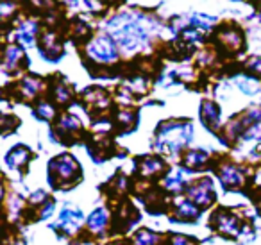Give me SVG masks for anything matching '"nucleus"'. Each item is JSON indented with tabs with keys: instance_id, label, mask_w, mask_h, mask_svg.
<instances>
[{
	"instance_id": "nucleus-1",
	"label": "nucleus",
	"mask_w": 261,
	"mask_h": 245,
	"mask_svg": "<svg viewBox=\"0 0 261 245\" xmlns=\"http://www.w3.org/2000/svg\"><path fill=\"white\" fill-rule=\"evenodd\" d=\"M190 136H192V127L188 124H181V126L172 124L170 127H163L160 131V147L168 152H175L185 143H188Z\"/></svg>"
},
{
	"instance_id": "nucleus-2",
	"label": "nucleus",
	"mask_w": 261,
	"mask_h": 245,
	"mask_svg": "<svg viewBox=\"0 0 261 245\" xmlns=\"http://www.w3.org/2000/svg\"><path fill=\"white\" fill-rule=\"evenodd\" d=\"M88 54L100 63H109L116 58V48L108 36H100L88 45Z\"/></svg>"
},
{
	"instance_id": "nucleus-3",
	"label": "nucleus",
	"mask_w": 261,
	"mask_h": 245,
	"mask_svg": "<svg viewBox=\"0 0 261 245\" xmlns=\"http://www.w3.org/2000/svg\"><path fill=\"white\" fill-rule=\"evenodd\" d=\"M190 199H192L195 204L200 206H207L213 201V190H211V183L210 181H202V183H197L195 186H192L188 190Z\"/></svg>"
},
{
	"instance_id": "nucleus-4",
	"label": "nucleus",
	"mask_w": 261,
	"mask_h": 245,
	"mask_svg": "<svg viewBox=\"0 0 261 245\" xmlns=\"http://www.w3.org/2000/svg\"><path fill=\"white\" fill-rule=\"evenodd\" d=\"M83 222V215L75 209H65L59 216V224L56 227L65 233H73V231L79 227V224Z\"/></svg>"
},
{
	"instance_id": "nucleus-5",
	"label": "nucleus",
	"mask_w": 261,
	"mask_h": 245,
	"mask_svg": "<svg viewBox=\"0 0 261 245\" xmlns=\"http://www.w3.org/2000/svg\"><path fill=\"white\" fill-rule=\"evenodd\" d=\"M52 166L56 168V172H58V176L61 177V179H70V177L77 172V163L73 161L70 156H63V158L56 159V161L52 163Z\"/></svg>"
},
{
	"instance_id": "nucleus-6",
	"label": "nucleus",
	"mask_w": 261,
	"mask_h": 245,
	"mask_svg": "<svg viewBox=\"0 0 261 245\" xmlns=\"http://www.w3.org/2000/svg\"><path fill=\"white\" fill-rule=\"evenodd\" d=\"M220 179L225 186H240L243 181V176L234 166H225L224 170H220Z\"/></svg>"
},
{
	"instance_id": "nucleus-7",
	"label": "nucleus",
	"mask_w": 261,
	"mask_h": 245,
	"mask_svg": "<svg viewBox=\"0 0 261 245\" xmlns=\"http://www.w3.org/2000/svg\"><path fill=\"white\" fill-rule=\"evenodd\" d=\"M202 122L206 124L210 129H215L218 126V109L213 102H204L202 104Z\"/></svg>"
},
{
	"instance_id": "nucleus-8",
	"label": "nucleus",
	"mask_w": 261,
	"mask_h": 245,
	"mask_svg": "<svg viewBox=\"0 0 261 245\" xmlns=\"http://www.w3.org/2000/svg\"><path fill=\"white\" fill-rule=\"evenodd\" d=\"M217 227L224 233L234 234L238 233V222L232 215H227V213H222V215L217 216Z\"/></svg>"
},
{
	"instance_id": "nucleus-9",
	"label": "nucleus",
	"mask_w": 261,
	"mask_h": 245,
	"mask_svg": "<svg viewBox=\"0 0 261 245\" xmlns=\"http://www.w3.org/2000/svg\"><path fill=\"white\" fill-rule=\"evenodd\" d=\"M29 159V151H27L25 147H16L11 151V154H9L8 161L11 166H22L23 163Z\"/></svg>"
},
{
	"instance_id": "nucleus-10",
	"label": "nucleus",
	"mask_w": 261,
	"mask_h": 245,
	"mask_svg": "<svg viewBox=\"0 0 261 245\" xmlns=\"http://www.w3.org/2000/svg\"><path fill=\"white\" fill-rule=\"evenodd\" d=\"M175 213H177V216H181V218H195L197 208L192 204V202L181 201V202H177V209H175Z\"/></svg>"
},
{
	"instance_id": "nucleus-11",
	"label": "nucleus",
	"mask_w": 261,
	"mask_h": 245,
	"mask_svg": "<svg viewBox=\"0 0 261 245\" xmlns=\"http://www.w3.org/2000/svg\"><path fill=\"white\" fill-rule=\"evenodd\" d=\"M206 159H207L206 152L192 151V152H188V154H186L185 163H186V166H190V168H197V166L202 165V163L206 161Z\"/></svg>"
},
{
	"instance_id": "nucleus-12",
	"label": "nucleus",
	"mask_w": 261,
	"mask_h": 245,
	"mask_svg": "<svg viewBox=\"0 0 261 245\" xmlns=\"http://www.w3.org/2000/svg\"><path fill=\"white\" fill-rule=\"evenodd\" d=\"M106 220H108L106 213L102 211V209H97V211L88 218V226H90L91 231H100L102 227L106 226Z\"/></svg>"
},
{
	"instance_id": "nucleus-13",
	"label": "nucleus",
	"mask_w": 261,
	"mask_h": 245,
	"mask_svg": "<svg viewBox=\"0 0 261 245\" xmlns=\"http://www.w3.org/2000/svg\"><path fill=\"white\" fill-rule=\"evenodd\" d=\"M161 168H163V163L158 158H147V159H143V163H142V172L145 174V176L160 172Z\"/></svg>"
},
{
	"instance_id": "nucleus-14",
	"label": "nucleus",
	"mask_w": 261,
	"mask_h": 245,
	"mask_svg": "<svg viewBox=\"0 0 261 245\" xmlns=\"http://www.w3.org/2000/svg\"><path fill=\"white\" fill-rule=\"evenodd\" d=\"M156 243V234L150 233V231L143 229L138 233V236H136L135 240V245H154Z\"/></svg>"
},
{
	"instance_id": "nucleus-15",
	"label": "nucleus",
	"mask_w": 261,
	"mask_h": 245,
	"mask_svg": "<svg viewBox=\"0 0 261 245\" xmlns=\"http://www.w3.org/2000/svg\"><path fill=\"white\" fill-rule=\"evenodd\" d=\"M181 184H182V179H181V174H170V176L167 177V181H165V186L168 188V190L172 191H179L181 190Z\"/></svg>"
},
{
	"instance_id": "nucleus-16",
	"label": "nucleus",
	"mask_w": 261,
	"mask_h": 245,
	"mask_svg": "<svg viewBox=\"0 0 261 245\" xmlns=\"http://www.w3.org/2000/svg\"><path fill=\"white\" fill-rule=\"evenodd\" d=\"M193 23H195V27H202V29H210V26H211V23H213V18H210V16L197 15V16H193Z\"/></svg>"
},
{
	"instance_id": "nucleus-17",
	"label": "nucleus",
	"mask_w": 261,
	"mask_h": 245,
	"mask_svg": "<svg viewBox=\"0 0 261 245\" xmlns=\"http://www.w3.org/2000/svg\"><path fill=\"white\" fill-rule=\"evenodd\" d=\"M56 97H58L59 102H66L70 99V91L65 86H58L56 88Z\"/></svg>"
},
{
	"instance_id": "nucleus-18",
	"label": "nucleus",
	"mask_w": 261,
	"mask_h": 245,
	"mask_svg": "<svg viewBox=\"0 0 261 245\" xmlns=\"http://www.w3.org/2000/svg\"><path fill=\"white\" fill-rule=\"evenodd\" d=\"M240 88H242L243 91H247V93H254V91L257 90V84L254 83V81H250V79H245L242 84H240Z\"/></svg>"
},
{
	"instance_id": "nucleus-19",
	"label": "nucleus",
	"mask_w": 261,
	"mask_h": 245,
	"mask_svg": "<svg viewBox=\"0 0 261 245\" xmlns=\"http://www.w3.org/2000/svg\"><path fill=\"white\" fill-rule=\"evenodd\" d=\"M38 113H40V116H43V118H50V116L54 115L52 108H48L47 104H41L40 108H38Z\"/></svg>"
},
{
	"instance_id": "nucleus-20",
	"label": "nucleus",
	"mask_w": 261,
	"mask_h": 245,
	"mask_svg": "<svg viewBox=\"0 0 261 245\" xmlns=\"http://www.w3.org/2000/svg\"><path fill=\"white\" fill-rule=\"evenodd\" d=\"M249 68L252 70V72H259V74H261V58L252 59V63H250Z\"/></svg>"
}]
</instances>
